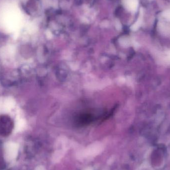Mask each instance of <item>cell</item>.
<instances>
[{
    "mask_svg": "<svg viewBox=\"0 0 170 170\" xmlns=\"http://www.w3.org/2000/svg\"><path fill=\"white\" fill-rule=\"evenodd\" d=\"M13 128V121L7 116H0V134L8 135Z\"/></svg>",
    "mask_w": 170,
    "mask_h": 170,
    "instance_id": "1",
    "label": "cell"
},
{
    "mask_svg": "<svg viewBox=\"0 0 170 170\" xmlns=\"http://www.w3.org/2000/svg\"><path fill=\"white\" fill-rule=\"evenodd\" d=\"M101 146H92L91 148L87 149L86 150V155L93 156L99 154L101 151Z\"/></svg>",
    "mask_w": 170,
    "mask_h": 170,
    "instance_id": "2",
    "label": "cell"
},
{
    "mask_svg": "<svg viewBox=\"0 0 170 170\" xmlns=\"http://www.w3.org/2000/svg\"><path fill=\"white\" fill-rule=\"evenodd\" d=\"M142 20H143V11H142V9H141L140 16L138 18L137 21L135 23L132 25V27H131L132 30L136 31L138 28H139L141 26V24H142Z\"/></svg>",
    "mask_w": 170,
    "mask_h": 170,
    "instance_id": "3",
    "label": "cell"
},
{
    "mask_svg": "<svg viewBox=\"0 0 170 170\" xmlns=\"http://www.w3.org/2000/svg\"><path fill=\"white\" fill-rule=\"evenodd\" d=\"M163 16L166 18L167 20L170 21V10H167L164 12L163 14Z\"/></svg>",
    "mask_w": 170,
    "mask_h": 170,
    "instance_id": "4",
    "label": "cell"
},
{
    "mask_svg": "<svg viewBox=\"0 0 170 170\" xmlns=\"http://www.w3.org/2000/svg\"><path fill=\"white\" fill-rule=\"evenodd\" d=\"M168 57L169 60L170 61V51L169 52L168 54Z\"/></svg>",
    "mask_w": 170,
    "mask_h": 170,
    "instance_id": "5",
    "label": "cell"
},
{
    "mask_svg": "<svg viewBox=\"0 0 170 170\" xmlns=\"http://www.w3.org/2000/svg\"><path fill=\"white\" fill-rule=\"evenodd\" d=\"M92 170L91 168H88V169H86V170Z\"/></svg>",
    "mask_w": 170,
    "mask_h": 170,
    "instance_id": "6",
    "label": "cell"
}]
</instances>
